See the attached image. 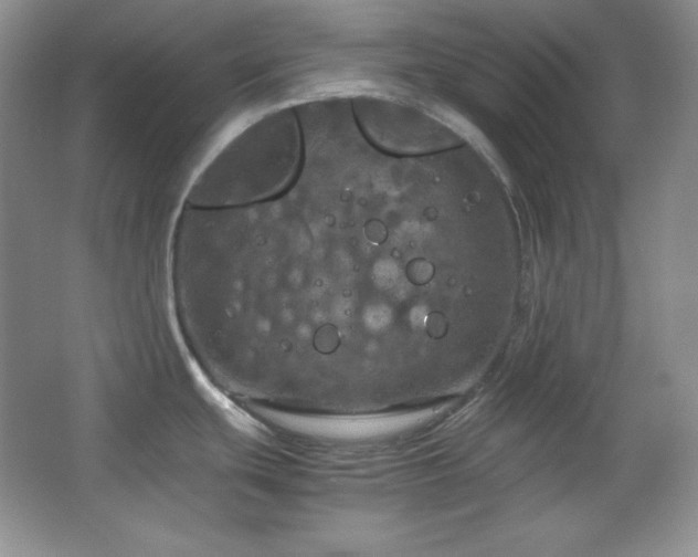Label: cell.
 <instances>
[{
  "mask_svg": "<svg viewBox=\"0 0 698 557\" xmlns=\"http://www.w3.org/2000/svg\"><path fill=\"white\" fill-rule=\"evenodd\" d=\"M304 157L296 111H273L230 140L192 182L187 203L242 207L273 199L296 179Z\"/></svg>",
  "mask_w": 698,
  "mask_h": 557,
  "instance_id": "cell-1",
  "label": "cell"
},
{
  "mask_svg": "<svg viewBox=\"0 0 698 557\" xmlns=\"http://www.w3.org/2000/svg\"><path fill=\"white\" fill-rule=\"evenodd\" d=\"M351 113L367 140L393 156L437 151L454 144L457 137L429 113L384 97L358 95L351 101Z\"/></svg>",
  "mask_w": 698,
  "mask_h": 557,
  "instance_id": "cell-2",
  "label": "cell"
}]
</instances>
